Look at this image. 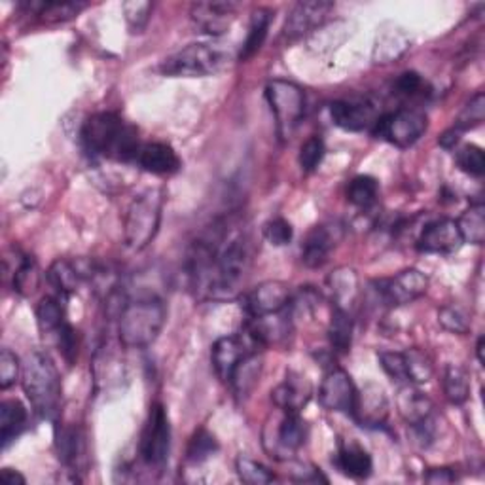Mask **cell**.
<instances>
[{
    "mask_svg": "<svg viewBox=\"0 0 485 485\" xmlns=\"http://www.w3.org/2000/svg\"><path fill=\"white\" fill-rule=\"evenodd\" d=\"M426 127L428 120L421 110L400 108L380 116L371 133L397 148H409L425 135Z\"/></svg>",
    "mask_w": 485,
    "mask_h": 485,
    "instance_id": "9",
    "label": "cell"
},
{
    "mask_svg": "<svg viewBox=\"0 0 485 485\" xmlns=\"http://www.w3.org/2000/svg\"><path fill=\"white\" fill-rule=\"evenodd\" d=\"M398 414L407 425H416L433 416V400L428 398L421 389L414 383L400 385L398 397H397Z\"/></svg>",
    "mask_w": 485,
    "mask_h": 485,
    "instance_id": "24",
    "label": "cell"
},
{
    "mask_svg": "<svg viewBox=\"0 0 485 485\" xmlns=\"http://www.w3.org/2000/svg\"><path fill=\"white\" fill-rule=\"evenodd\" d=\"M352 332H354V323L352 316L347 309L343 307H335L332 311V319L328 325V342L332 351L345 354L351 351L352 343Z\"/></svg>",
    "mask_w": 485,
    "mask_h": 485,
    "instance_id": "32",
    "label": "cell"
},
{
    "mask_svg": "<svg viewBox=\"0 0 485 485\" xmlns=\"http://www.w3.org/2000/svg\"><path fill=\"white\" fill-rule=\"evenodd\" d=\"M462 245L464 241L459 232L457 220L452 218H438L431 224H426L416 242L419 252L444 254V256L457 252Z\"/></svg>",
    "mask_w": 485,
    "mask_h": 485,
    "instance_id": "18",
    "label": "cell"
},
{
    "mask_svg": "<svg viewBox=\"0 0 485 485\" xmlns=\"http://www.w3.org/2000/svg\"><path fill=\"white\" fill-rule=\"evenodd\" d=\"M232 61L230 48L222 42H194L171 53L160 65L169 78H203L226 69Z\"/></svg>",
    "mask_w": 485,
    "mask_h": 485,
    "instance_id": "5",
    "label": "cell"
},
{
    "mask_svg": "<svg viewBox=\"0 0 485 485\" xmlns=\"http://www.w3.org/2000/svg\"><path fill=\"white\" fill-rule=\"evenodd\" d=\"M311 398V383L306 376L288 371L287 380L277 385L271 393V400L279 409H287V412H302V407Z\"/></svg>",
    "mask_w": 485,
    "mask_h": 485,
    "instance_id": "22",
    "label": "cell"
},
{
    "mask_svg": "<svg viewBox=\"0 0 485 485\" xmlns=\"http://www.w3.org/2000/svg\"><path fill=\"white\" fill-rule=\"evenodd\" d=\"M251 232L233 218L218 220L186 254V277L199 300H228L245 283L252 264Z\"/></svg>",
    "mask_w": 485,
    "mask_h": 485,
    "instance_id": "1",
    "label": "cell"
},
{
    "mask_svg": "<svg viewBox=\"0 0 485 485\" xmlns=\"http://www.w3.org/2000/svg\"><path fill=\"white\" fill-rule=\"evenodd\" d=\"M218 450V444H216V438L209 433L205 431V428H199V431L192 436L190 440V445H188V461L194 462V464H199L203 461L211 459Z\"/></svg>",
    "mask_w": 485,
    "mask_h": 485,
    "instance_id": "42",
    "label": "cell"
},
{
    "mask_svg": "<svg viewBox=\"0 0 485 485\" xmlns=\"http://www.w3.org/2000/svg\"><path fill=\"white\" fill-rule=\"evenodd\" d=\"M264 237L273 247H285L292 241L294 230L285 218H271L264 224Z\"/></svg>",
    "mask_w": 485,
    "mask_h": 485,
    "instance_id": "48",
    "label": "cell"
},
{
    "mask_svg": "<svg viewBox=\"0 0 485 485\" xmlns=\"http://www.w3.org/2000/svg\"><path fill=\"white\" fill-rule=\"evenodd\" d=\"M371 287L385 306L398 307L419 300L428 288V277L421 270L409 268L393 277L380 279Z\"/></svg>",
    "mask_w": 485,
    "mask_h": 485,
    "instance_id": "11",
    "label": "cell"
},
{
    "mask_svg": "<svg viewBox=\"0 0 485 485\" xmlns=\"http://www.w3.org/2000/svg\"><path fill=\"white\" fill-rule=\"evenodd\" d=\"M343 237H345L343 224L335 220L315 226L307 233L302 245V262L311 270L323 268L328 262L332 251L340 245Z\"/></svg>",
    "mask_w": 485,
    "mask_h": 485,
    "instance_id": "16",
    "label": "cell"
},
{
    "mask_svg": "<svg viewBox=\"0 0 485 485\" xmlns=\"http://www.w3.org/2000/svg\"><path fill=\"white\" fill-rule=\"evenodd\" d=\"M266 97L275 118L277 135L288 142L306 116V93L290 80H271L266 86Z\"/></svg>",
    "mask_w": 485,
    "mask_h": 485,
    "instance_id": "7",
    "label": "cell"
},
{
    "mask_svg": "<svg viewBox=\"0 0 485 485\" xmlns=\"http://www.w3.org/2000/svg\"><path fill=\"white\" fill-rule=\"evenodd\" d=\"M0 476H3V480L10 485H15V483H25V478L20 474V472H15L12 469H5L3 472H0Z\"/></svg>",
    "mask_w": 485,
    "mask_h": 485,
    "instance_id": "53",
    "label": "cell"
},
{
    "mask_svg": "<svg viewBox=\"0 0 485 485\" xmlns=\"http://www.w3.org/2000/svg\"><path fill=\"white\" fill-rule=\"evenodd\" d=\"M171 450V425L169 416L163 404H152L148 419L144 423L141 444H139V455L142 462L151 469H161V466L169 459Z\"/></svg>",
    "mask_w": 485,
    "mask_h": 485,
    "instance_id": "8",
    "label": "cell"
},
{
    "mask_svg": "<svg viewBox=\"0 0 485 485\" xmlns=\"http://www.w3.org/2000/svg\"><path fill=\"white\" fill-rule=\"evenodd\" d=\"M483 335H481V338L478 340V345H476V352H478V361L480 362H483Z\"/></svg>",
    "mask_w": 485,
    "mask_h": 485,
    "instance_id": "54",
    "label": "cell"
},
{
    "mask_svg": "<svg viewBox=\"0 0 485 485\" xmlns=\"http://www.w3.org/2000/svg\"><path fill=\"white\" fill-rule=\"evenodd\" d=\"M55 450L61 462L72 469H78L80 459L86 453V440L77 426H58L55 428Z\"/></svg>",
    "mask_w": 485,
    "mask_h": 485,
    "instance_id": "28",
    "label": "cell"
},
{
    "mask_svg": "<svg viewBox=\"0 0 485 485\" xmlns=\"http://www.w3.org/2000/svg\"><path fill=\"white\" fill-rule=\"evenodd\" d=\"M395 87H397L398 96H404V97H416V96H421V93H423V89H425V82H423V78L419 77L417 72L407 70V72L400 74L398 80L395 82Z\"/></svg>",
    "mask_w": 485,
    "mask_h": 485,
    "instance_id": "50",
    "label": "cell"
},
{
    "mask_svg": "<svg viewBox=\"0 0 485 485\" xmlns=\"http://www.w3.org/2000/svg\"><path fill=\"white\" fill-rule=\"evenodd\" d=\"M292 290L283 281H264L245 296V311L249 319L281 313L290 307Z\"/></svg>",
    "mask_w": 485,
    "mask_h": 485,
    "instance_id": "17",
    "label": "cell"
},
{
    "mask_svg": "<svg viewBox=\"0 0 485 485\" xmlns=\"http://www.w3.org/2000/svg\"><path fill=\"white\" fill-rule=\"evenodd\" d=\"M332 122L351 133L374 129L378 122V106L370 99H343L330 105Z\"/></svg>",
    "mask_w": 485,
    "mask_h": 485,
    "instance_id": "19",
    "label": "cell"
},
{
    "mask_svg": "<svg viewBox=\"0 0 485 485\" xmlns=\"http://www.w3.org/2000/svg\"><path fill=\"white\" fill-rule=\"evenodd\" d=\"M167 319V307L161 297L154 294L137 296L125 300L118 315L120 343L132 349H144L152 345Z\"/></svg>",
    "mask_w": 485,
    "mask_h": 485,
    "instance_id": "3",
    "label": "cell"
},
{
    "mask_svg": "<svg viewBox=\"0 0 485 485\" xmlns=\"http://www.w3.org/2000/svg\"><path fill=\"white\" fill-rule=\"evenodd\" d=\"M380 194V184L374 177L359 175L354 177L347 188V199L359 209H370Z\"/></svg>",
    "mask_w": 485,
    "mask_h": 485,
    "instance_id": "38",
    "label": "cell"
},
{
    "mask_svg": "<svg viewBox=\"0 0 485 485\" xmlns=\"http://www.w3.org/2000/svg\"><path fill=\"white\" fill-rule=\"evenodd\" d=\"M235 471L241 481L251 483V485H266L275 480L273 472L268 469V466L242 455L235 461Z\"/></svg>",
    "mask_w": 485,
    "mask_h": 485,
    "instance_id": "40",
    "label": "cell"
},
{
    "mask_svg": "<svg viewBox=\"0 0 485 485\" xmlns=\"http://www.w3.org/2000/svg\"><path fill=\"white\" fill-rule=\"evenodd\" d=\"M239 5L235 3H196L190 8V17L196 27L211 36H220L226 32L235 22Z\"/></svg>",
    "mask_w": 485,
    "mask_h": 485,
    "instance_id": "20",
    "label": "cell"
},
{
    "mask_svg": "<svg viewBox=\"0 0 485 485\" xmlns=\"http://www.w3.org/2000/svg\"><path fill=\"white\" fill-rule=\"evenodd\" d=\"M389 414V402L385 390L380 385H366L362 393H359L357 409H354L352 419H357L362 426H378L383 425Z\"/></svg>",
    "mask_w": 485,
    "mask_h": 485,
    "instance_id": "23",
    "label": "cell"
},
{
    "mask_svg": "<svg viewBox=\"0 0 485 485\" xmlns=\"http://www.w3.org/2000/svg\"><path fill=\"white\" fill-rule=\"evenodd\" d=\"M279 409V407H277ZM307 442V423L302 419L300 412H287L279 409V417L271 436L264 435L266 450L275 459H288Z\"/></svg>",
    "mask_w": 485,
    "mask_h": 485,
    "instance_id": "10",
    "label": "cell"
},
{
    "mask_svg": "<svg viewBox=\"0 0 485 485\" xmlns=\"http://www.w3.org/2000/svg\"><path fill=\"white\" fill-rule=\"evenodd\" d=\"M80 141L87 154L120 163L137 161L142 148L137 127L114 112H97L89 116L82 125Z\"/></svg>",
    "mask_w": 485,
    "mask_h": 485,
    "instance_id": "2",
    "label": "cell"
},
{
    "mask_svg": "<svg viewBox=\"0 0 485 485\" xmlns=\"http://www.w3.org/2000/svg\"><path fill=\"white\" fill-rule=\"evenodd\" d=\"M22 371L23 368L20 364V359H17L10 349H3V352H0V387H12L17 378H20Z\"/></svg>",
    "mask_w": 485,
    "mask_h": 485,
    "instance_id": "49",
    "label": "cell"
},
{
    "mask_svg": "<svg viewBox=\"0 0 485 485\" xmlns=\"http://www.w3.org/2000/svg\"><path fill=\"white\" fill-rule=\"evenodd\" d=\"M459 232L462 235L464 242L471 245H481L485 241V209L483 203L471 205L469 211H464L461 218L457 220Z\"/></svg>",
    "mask_w": 485,
    "mask_h": 485,
    "instance_id": "36",
    "label": "cell"
},
{
    "mask_svg": "<svg viewBox=\"0 0 485 485\" xmlns=\"http://www.w3.org/2000/svg\"><path fill=\"white\" fill-rule=\"evenodd\" d=\"M163 203V188H148L129 205L124 222L125 242L129 249L142 251L154 241L160 232Z\"/></svg>",
    "mask_w": 485,
    "mask_h": 485,
    "instance_id": "6",
    "label": "cell"
},
{
    "mask_svg": "<svg viewBox=\"0 0 485 485\" xmlns=\"http://www.w3.org/2000/svg\"><path fill=\"white\" fill-rule=\"evenodd\" d=\"M328 285H330V290L334 294L335 307L347 309V304L351 306L354 302V296H357V292H359L357 273L349 268L335 270L328 279Z\"/></svg>",
    "mask_w": 485,
    "mask_h": 485,
    "instance_id": "35",
    "label": "cell"
},
{
    "mask_svg": "<svg viewBox=\"0 0 485 485\" xmlns=\"http://www.w3.org/2000/svg\"><path fill=\"white\" fill-rule=\"evenodd\" d=\"M359 400V390L354 387L351 376L342 368H332L325 376L319 389V402L328 412H340L354 416Z\"/></svg>",
    "mask_w": 485,
    "mask_h": 485,
    "instance_id": "13",
    "label": "cell"
},
{
    "mask_svg": "<svg viewBox=\"0 0 485 485\" xmlns=\"http://www.w3.org/2000/svg\"><path fill=\"white\" fill-rule=\"evenodd\" d=\"M461 135H462V132H461V129H457L455 125L452 127V129H447V132L440 137V146H444V148H447V151H452V148H455V144L461 141Z\"/></svg>",
    "mask_w": 485,
    "mask_h": 485,
    "instance_id": "52",
    "label": "cell"
},
{
    "mask_svg": "<svg viewBox=\"0 0 485 485\" xmlns=\"http://www.w3.org/2000/svg\"><path fill=\"white\" fill-rule=\"evenodd\" d=\"M251 352H258V345L249 338V334L242 330L241 334L224 335L216 340L211 349V361L216 376L224 381L230 383L232 374L242 359H247Z\"/></svg>",
    "mask_w": 485,
    "mask_h": 485,
    "instance_id": "14",
    "label": "cell"
},
{
    "mask_svg": "<svg viewBox=\"0 0 485 485\" xmlns=\"http://www.w3.org/2000/svg\"><path fill=\"white\" fill-rule=\"evenodd\" d=\"M332 10L334 5L326 3V0H302V3H297L285 22L281 34L283 41L296 42L319 31Z\"/></svg>",
    "mask_w": 485,
    "mask_h": 485,
    "instance_id": "15",
    "label": "cell"
},
{
    "mask_svg": "<svg viewBox=\"0 0 485 485\" xmlns=\"http://www.w3.org/2000/svg\"><path fill=\"white\" fill-rule=\"evenodd\" d=\"M444 395L455 406L464 404L471 397V376L462 366L447 364L444 371Z\"/></svg>",
    "mask_w": 485,
    "mask_h": 485,
    "instance_id": "34",
    "label": "cell"
},
{
    "mask_svg": "<svg viewBox=\"0 0 485 485\" xmlns=\"http://www.w3.org/2000/svg\"><path fill=\"white\" fill-rule=\"evenodd\" d=\"M63 300L65 297L58 294L46 296L41 300L39 307H36V323H39L44 338H53L69 323Z\"/></svg>",
    "mask_w": 485,
    "mask_h": 485,
    "instance_id": "29",
    "label": "cell"
},
{
    "mask_svg": "<svg viewBox=\"0 0 485 485\" xmlns=\"http://www.w3.org/2000/svg\"><path fill=\"white\" fill-rule=\"evenodd\" d=\"M122 10L129 31H132V34H139L146 29L148 22H151L154 5L144 3V0H129V3L122 5Z\"/></svg>",
    "mask_w": 485,
    "mask_h": 485,
    "instance_id": "41",
    "label": "cell"
},
{
    "mask_svg": "<svg viewBox=\"0 0 485 485\" xmlns=\"http://www.w3.org/2000/svg\"><path fill=\"white\" fill-rule=\"evenodd\" d=\"M438 323L452 334L466 335L471 332V321L469 315H466L459 306H445L438 313Z\"/></svg>",
    "mask_w": 485,
    "mask_h": 485,
    "instance_id": "46",
    "label": "cell"
},
{
    "mask_svg": "<svg viewBox=\"0 0 485 485\" xmlns=\"http://www.w3.org/2000/svg\"><path fill=\"white\" fill-rule=\"evenodd\" d=\"M260 374H262V359L258 357V352H251L247 359H242L235 371L232 374L230 383L233 385V390L237 397H249L252 389L260 381Z\"/></svg>",
    "mask_w": 485,
    "mask_h": 485,
    "instance_id": "33",
    "label": "cell"
},
{
    "mask_svg": "<svg viewBox=\"0 0 485 485\" xmlns=\"http://www.w3.org/2000/svg\"><path fill=\"white\" fill-rule=\"evenodd\" d=\"M404 362H406V376L407 383L421 385L431 381L435 376V366L433 361L423 349H407L404 351Z\"/></svg>",
    "mask_w": 485,
    "mask_h": 485,
    "instance_id": "37",
    "label": "cell"
},
{
    "mask_svg": "<svg viewBox=\"0 0 485 485\" xmlns=\"http://www.w3.org/2000/svg\"><path fill=\"white\" fill-rule=\"evenodd\" d=\"M27 409L20 400H5L0 404V440L3 447H6L20 438L27 428Z\"/></svg>",
    "mask_w": 485,
    "mask_h": 485,
    "instance_id": "27",
    "label": "cell"
},
{
    "mask_svg": "<svg viewBox=\"0 0 485 485\" xmlns=\"http://www.w3.org/2000/svg\"><path fill=\"white\" fill-rule=\"evenodd\" d=\"M41 285V271L31 256H22L14 270V290L22 296H31Z\"/></svg>",
    "mask_w": 485,
    "mask_h": 485,
    "instance_id": "39",
    "label": "cell"
},
{
    "mask_svg": "<svg viewBox=\"0 0 485 485\" xmlns=\"http://www.w3.org/2000/svg\"><path fill=\"white\" fill-rule=\"evenodd\" d=\"M459 169L471 177H481L485 173V156L476 144H464L455 156Z\"/></svg>",
    "mask_w": 485,
    "mask_h": 485,
    "instance_id": "43",
    "label": "cell"
},
{
    "mask_svg": "<svg viewBox=\"0 0 485 485\" xmlns=\"http://www.w3.org/2000/svg\"><path fill=\"white\" fill-rule=\"evenodd\" d=\"M483 120H485V96L480 91L469 103H466V106L462 108V112L455 122V127L464 133V132H469V129L481 125Z\"/></svg>",
    "mask_w": 485,
    "mask_h": 485,
    "instance_id": "44",
    "label": "cell"
},
{
    "mask_svg": "<svg viewBox=\"0 0 485 485\" xmlns=\"http://www.w3.org/2000/svg\"><path fill=\"white\" fill-rule=\"evenodd\" d=\"M380 364L383 368L385 374L393 380L398 385L407 383V376H406V362H404V352H397V351H381L378 354Z\"/></svg>",
    "mask_w": 485,
    "mask_h": 485,
    "instance_id": "47",
    "label": "cell"
},
{
    "mask_svg": "<svg viewBox=\"0 0 485 485\" xmlns=\"http://www.w3.org/2000/svg\"><path fill=\"white\" fill-rule=\"evenodd\" d=\"M425 481L428 483H452L455 481V474L450 469H433L425 476Z\"/></svg>",
    "mask_w": 485,
    "mask_h": 485,
    "instance_id": "51",
    "label": "cell"
},
{
    "mask_svg": "<svg viewBox=\"0 0 485 485\" xmlns=\"http://www.w3.org/2000/svg\"><path fill=\"white\" fill-rule=\"evenodd\" d=\"M326 154V146L325 141L319 135L309 137L302 148H300V156H297V161H300V167L304 173H313L316 167L321 165L323 158Z\"/></svg>",
    "mask_w": 485,
    "mask_h": 485,
    "instance_id": "45",
    "label": "cell"
},
{
    "mask_svg": "<svg viewBox=\"0 0 485 485\" xmlns=\"http://www.w3.org/2000/svg\"><path fill=\"white\" fill-rule=\"evenodd\" d=\"M271 20H273V12L270 8H258V10H254V14L251 17L247 41H245V44H242L241 53H239L241 61L251 59L252 55L258 53L260 48L264 46L268 31H270V25H271Z\"/></svg>",
    "mask_w": 485,
    "mask_h": 485,
    "instance_id": "31",
    "label": "cell"
},
{
    "mask_svg": "<svg viewBox=\"0 0 485 485\" xmlns=\"http://www.w3.org/2000/svg\"><path fill=\"white\" fill-rule=\"evenodd\" d=\"M99 266L101 264L86 258L55 260L48 270V281L55 288V292H58V296L67 300V297L77 292L84 283H93Z\"/></svg>",
    "mask_w": 485,
    "mask_h": 485,
    "instance_id": "12",
    "label": "cell"
},
{
    "mask_svg": "<svg viewBox=\"0 0 485 485\" xmlns=\"http://www.w3.org/2000/svg\"><path fill=\"white\" fill-rule=\"evenodd\" d=\"M22 385L32 409L42 419L53 421L61 407V376L59 370L44 351H32L22 371Z\"/></svg>",
    "mask_w": 485,
    "mask_h": 485,
    "instance_id": "4",
    "label": "cell"
},
{
    "mask_svg": "<svg viewBox=\"0 0 485 485\" xmlns=\"http://www.w3.org/2000/svg\"><path fill=\"white\" fill-rule=\"evenodd\" d=\"M335 462H338V469L345 476L357 480L368 478L371 474V469H374L371 455L357 442H342Z\"/></svg>",
    "mask_w": 485,
    "mask_h": 485,
    "instance_id": "25",
    "label": "cell"
},
{
    "mask_svg": "<svg viewBox=\"0 0 485 485\" xmlns=\"http://www.w3.org/2000/svg\"><path fill=\"white\" fill-rule=\"evenodd\" d=\"M407 50H409V36L398 27H390L381 31V34L378 36L371 58H374V63L387 65L400 59Z\"/></svg>",
    "mask_w": 485,
    "mask_h": 485,
    "instance_id": "30",
    "label": "cell"
},
{
    "mask_svg": "<svg viewBox=\"0 0 485 485\" xmlns=\"http://www.w3.org/2000/svg\"><path fill=\"white\" fill-rule=\"evenodd\" d=\"M87 5L84 3H61V0H46V3H27L23 8L29 10L31 15H36V20L46 25L65 23L77 17Z\"/></svg>",
    "mask_w": 485,
    "mask_h": 485,
    "instance_id": "26",
    "label": "cell"
},
{
    "mask_svg": "<svg viewBox=\"0 0 485 485\" xmlns=\"http://www.w3.org/2000/svg\"><path fill=\"white\" fill-rule=\"evenodd\" d=\"M137 163L142 171L158 177L175 175L180 169V158L173 151V146L165 142H148L142 144Z\"/></svg>",
    "mask_w": 485,
    "mask_h": 485,
    "instance_id": "21",
    "label": "cell"
}]
</instances>
